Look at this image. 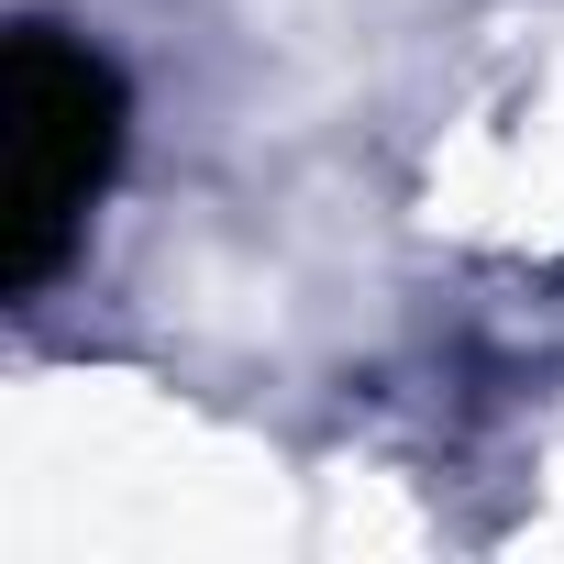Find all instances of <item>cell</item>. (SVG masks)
I'll return each mask as SVG.
<instances>
[{
  "label": "cell",
  "mask_w": 564,
  "mask_h": 564,
  "mask_svg": "<svg viewBox=\"0 0 564 564\" xmlns=\"http://www.w3.org/2000/svg\"><path fill=\"white\" fill-rule=\"evenodd\" d=\"M0 133H12V177H0V289L34 300L78 254L89 199L122 166V67L56 23H23L0 56Z\"/></svg>",
  "instance_id": "1"
}]
</instances>
